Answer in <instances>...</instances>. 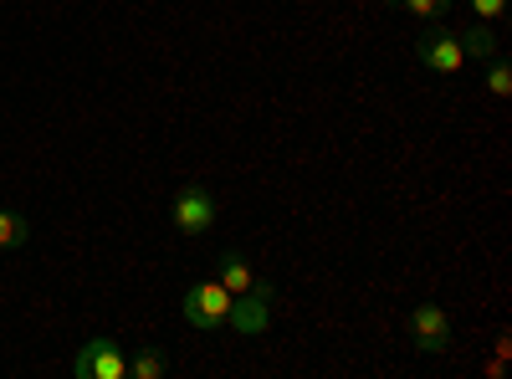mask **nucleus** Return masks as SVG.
<instances>
[{"label": "nucleus", "mask_w": 512, "mask_h": 379, "mask_svg": "<svg viewBox=\"0 0 512 379\" xmlns=\"http://www.w3.org/2000/svg\"><path fill=\"white\" fill-rule=\"evenodd\" d=\"M221 287L231 292V298H241V292H251V287H256L251 262L241 257V251H226V257H221Z\"/></svg>", "instance_id": "0eeeda50"}, {"label": "nucleus", "mask_w": 512, "mask_h": 379, "mask_svg": "<svg viewBox=\"0 0 512 379\" xmlns=\"http://www.w3.org/2000/svg\"><path fill=\"white\" fill-rule=\"evenodd\" d=\"M472 11L482 21H497V16H507V0H472Z\"/></svg>", "instance_id": "ddd939ff"}, {"label": "nucleus", "mask_w": 512, "mask_h": 379, "mask_svg": "<svg viewBox=\"0 0 512 379\" xmlns=\"http://www.w3.org/2000/svg\"><path fill=\"white\" fill-rule=\"evenodd\" d=\"M487 93H492V98H507V93H512V67H507L502 57H492V67H487Z\"/></svg>", "instance_id": "f8f14e48"}, {"label": "nucleus", "mask_w": 512, "mask_h": 379, "mask_svg": "<svg viewBox=\"0 0 512 379\" xmlns=\"http://www.w3.org/2000/svg\"><path fill=\"white\" fill-rule=\"evenodd\" d=\"M216 216H221V200H216V190L200 185V180L180 185L175 200H169V221H175L180 236H205L210 226H216Z\"/></svg>", "instance_id": "f257e3e1"}, {"label": "nucleus", "mask_w": 512, "mask_h": 379, "mask_svg": "<svg viewBox=\"0 0 512 379\" xmlns=\"http://www.w3.org/2000/svg\"><path fill=\"white\" fill-rule=\"evenodd\" d=\"M277 298V292L267 287V282H256L251 292H241V298L231 303V323L241 328V333H262L267 328V303Z\"/></svg>", "instance_id": "423d86ee"}, {"label": "nucleus", "mask_w": 512, "mask_h": 379, "mask_svg": "<svg viewBox=\"0 0 512 379\" xmlns=\"http://www.w3.org/2000/svg\"><path fill=\"white\" fill-rule=\"evenodd\" d=\"M410 344H415L420 354H441V349L451 344V318L441 313V303H420V308L410 313Z\"/></svg>", "instance_id": "39448f33"}, {"label": "nucleus", "mask_w": 512, "mask_h": 379, "mask_svg": "<svg viewBox=\"0 0 512 379\" xmlns=\"http://www.w3.org/2000/svg\"><path fill=\"white\" fill-rule=\"evenodd\" d=\"M26 236H31V221L21 216V210H0V251L26 246Z\"/></svg>", "instance_id": "1a4fd4ad"}, {"label": "nucleus", "mask_w": 512, "mask_h": 379, "mask_svg": "<svg viewBox=\"0 0 512 379\" xmlns=\"http://www.w3.org/2000/svg\"><path fill=\"white\" fill-rule=\"evenodd\" d=\"M420 67H431V72H461L466 67V52H461V36L446 26V21H431V31L420 36V47H415Z\"/></svg>", "instance_id": "7ed1b4c3"}, {"label": "nucleus", "mask_w": 512, "mask_h": 379, "mask_svg": "<svg viewBox=\"0 0 512 379\" xmlns=\"http://www.w3.org/2000/svg\"><path fill=\"white\" fill-rule=\"evenodd\" d=\"M164 374V354L159 349H139L134 359H128V379H159Z\"/></svg>", "instance_id": "9b49d317"}, {"label": "nucleus", "mask_w": 512, "mask_h": 379, "mask_svg": "<svg viewBox=\"0 0 512 379\" xmlns=\"http://www.w3.org/2000/svg\"><path fill=\"white\" fill-rule=\"evenodd\" d=\"M231 292L221 287V277H200L190 292H185V323L200 328V333H216L231 323Z\"/></svg>", "instance_id": "f03ea898"}, {"label": "nucleus", "mask_w": 512, "mask_h": 379, "mask_svg": "<svg viewBox=\"0 0 512 379\" xmlns=\"http://www.w3.org/2000/svg\"><path fill=\"white\" fill-rule=\"evenodd\" d=\"M456 36H461V52H466V57H477V62H492V57H497V36H492L482 21L466 26V31H456Z\"/></svg>", "instance_id": "6e6552de"}, {"label": "nucleus", "mask_w": 512, "mask_h": 379, "mask_svg": "<svg viewBox=\"0 0 512 379\" xmlns=\"http://www.w3.org/2000/svg\"><path fill=\"white\" fill-rule=\"evenodd\" d=\"M72 374L77 379H128V359L113 339H88L72 359Z\"/></svg>", "instance_id": "20e7f679"}, {"label": "nucleus", "mask_w": 512, "mask_h": 379, "mask_svg": "<svg viewBox=\"0 0 512 379\" xmlns=\"http://www.w3.org/2000/svg\"><path fill=\"white\" fill-rule=\"evenodd\" d=\"M390 6H400L405 16H420L425 26H431V21H446V11H451V0H390Z\"/></svg>", "instance_id": "9d476101"}]
</instances>
